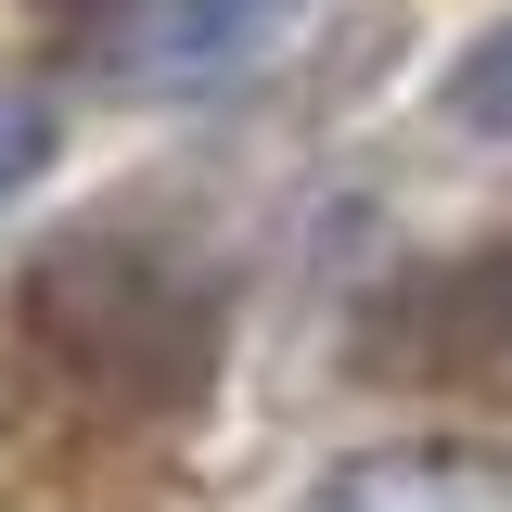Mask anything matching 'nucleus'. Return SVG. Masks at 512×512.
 <instances>
[{
  "label": "nucleus",
  "instance_id": "1",
  "mask_svg": "<svg viewBox=\"0 0 512 512\" xmlns=\"http://www.w3.org/2000/svg\"><path fill=\"white\" fill-rule=\"evenodd\" d=\"M26 346L77 397H103L128 423H167L218 384V295L128 231H77L26 269Z\"/></svg>",
  "mask_w": 512,
  "mask_h": 512
},
{
  "label": "nucleus",
  "instance_id": "2",
  "mask_svg": "<svg viewBox=\"0 0 512 512\" xmlns=\"http://www.w3.org/2000/svg\"><path fill=\"white\" fill-rule=\"evenodd\" d=\"M359 359L384 384H423V397H512V256H436V269H410L372 308Z\"/></svg>",
  "mask_w": 512,
  "mask_h": 512
},
{
  "label": "nucleus",
  "instance_id": "3",
  "mask_svg": "<svg viewBox=\"0 0 512 512\" xmlns=\"http://www.w3.org/2000/svg\"><path fill=\"white\" fill-rule=\"evenodd\" d=\"M295 26V0H141V26H128V77H154V90H192V77H231L256 64L269 39Z\"/></svg>",
  "mask_w": 512,
  "mask_h": 512
},
{
  "label": "nucleus",
  "instance_id": "4",
  "mask_svg": "<svg viewBox=\"0 0 512 512\" xmlns=\"http://www.w3.org/2000/svg\"><path fill=\"white\" fill-rule=\"evenodd\" d=\"M320 512H512V461H474V448H372L346 461Z\"/></svg>",
  "mask_w": 512,
  "mask_h": 512
},
{
  "label": "nucleus",
  "instance_id": "5",
  "mask_svg": "<svg viewBox=\"0 0 512 512\" xmlns=\"http://www.w3.org/2000/svg\"><path fill=\"white\" fill-rule=\"evenodd\" d=\"M448 128H474V141H512V13L474 39V52L448 64Z\"/></svg>",
  "mask_w": 512,
  "mask_h": 512
},
{
  "label": "nucleus",
  "instance_id": "6",
  "mask_svg": "<svg viewBox=\"0 0 512 512\" xmlns=\"http://www.w3.org/2000/svg\"><path fill=\"white\" fill-rule=\"evenodd\" d=\"M39 167H52V116H39L26 90H0V205L39 180Z\"/></svg>",
  "mask_w": 512,
  "mask_h": 512
}]
</instances>
